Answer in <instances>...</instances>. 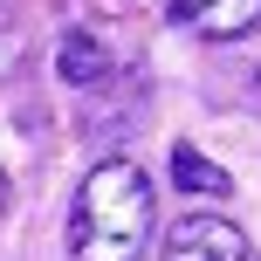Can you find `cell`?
<instances>
[{"mask_svg":"<svg viewBox=\"0 0 261 261\" xmlns=\"http://www.w3.org/2000/svg\"><path fill=\"white\" fill-rule=\"evenodd\" d=\"M165 261H261V254H254V241L241 234L234 220H220V213H186L165 234Z\"/></svg>","mask_w":261,"mask_h":261,"instance_id":"2","label":"cell"},{"mask_svg":"<svg viewBox=\"0 0 261 261\" xmlns=\"http://www.w3.org/2000/svg\"><path fill=\"white\" fill-rule=\"evenodd\" d=\"M206 7H213V0H165V14H172V21H199Z\"/></svg>","mask_w":261,"mask_h":261,"instance_id":"6","label":"cell"},{"mask_svg":"<svg viewBox=\"0 0 261 261\" xmlns=\"http://www.w3.org/2000/svg\"><path fill=\"white\" fill-rule=\"evenodd\" d=\"M151 241V179L130 158H103L69 199V261H138Z\"/></svg>","mask_w":261,"mask_h":261,"instance_id":"1","label":"cell"},{"mask_svg":"<svg viewBox=\"0 0 261 261\" xmlns=\"http://www.w3.org/2000/svg\"><path fill=\"white\" fill-rule=\"evenodd\" d=\"M110 69H117V62H110V48L96 35H62V41H55V76H62L69 90H103Z\"/></svg>","mask_w":261,"mask_h":261,"instance_id":"3","label":"cell"},{"mask_svg":"<svg viewBox=\"0 0 261 261\" xmlns=\"http://www.w3.org/2000/svg\"><path fill=\"white\" fill-rule=\"evenodd\" d=\"M7 199H14V179H7V172H0V213H7Z\"/></svg>","mask_w":261,"mask_h":261,"instance_id":"7","label":"cell"},{"mask_svg":"<svg viewBox=\"0 0 261 261\" xmlns=\"http://www.w3.org/2000/svg\"><path fill=\"white\" fill-rule=\"evenodd\" d=\"M193 28H199L206 41H241V35H254V28H261V0H213Z\"/></svg>","mask_w":261,"mask_h":261,"instance_id":"5","label":"cell"},{"mask_svg":"<svg viewBox=\"0 0 261 261\" xmlns=\"http://www.w3.org/2000/svg\"><path fill=\"white\" fill-rule=\"evenodd\" d=\"M172 186H179V193H199V199H220V193H234V179H227V172L213 165V158H199L193 144H179V151H172Z\"/></svg>","mask_w":261,"mask_h":261,"instance_id":"4","label":"cell"}]
</instances>
